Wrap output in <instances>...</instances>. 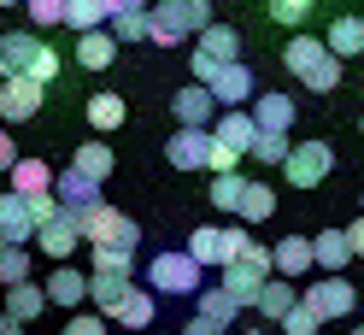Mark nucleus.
I'll return each instance as SVG.
<instances>
[{
	"mask_svg": "<svg viewBox=\"0 0 364 335\" xmlns=\"http://www.w3.org/2000/svg\"><path fill=\"white\" fill-rule=\"evenodd\" d=\"M206 24H212V0H159V6H147V41H159V48H176Z\"/></svg>",
	"mask_w": 364,
	"mask_h": 335,
	"instance_id": "nucleus-1",
	"label": "nucleus"
},
{
	"mask_svg": "<svg viewBox=\"0 0 364 335\" xmlns=\"http://www.w3.org/2000/svg\"><path fill=\"white\" fill-rule=\"evenodd\" d=\"M282 65L311 88V95H329V88H341V59H335L317 36H294L288 48H282Z\"/></svg>",
	"mask_w": 364,
	"mask_h": 335,
	"instance_id": "nucleus-2",
	"label": "nucleus"
},
{
	"mask_svg": "<svg viewBox=\"0 0 364 335\" xmlns=\"http://www.w3.org/2000/svg\"><path fill=\"white\" fill-rule=\"evenodd\" d=\"M270 277H277V265H270V248H259V241H247V248L223 265V288L241 300V312L259 300V288H264Z\"/></svg>",
	"mask_w": 364,
	"mask_h": 335,
	"instance_id": "nucleus-3",
	"label": "nucleus"
},
{
	"mask_svg": "<svg viewBox=\"0 0 364 335\" xmlns=\"http://www.w3.org/2000/svg\"><path fill=\"white\" fill-rule=\"evenodd\" d=\"M235 59H241V36H235L230 24H206V30H200V41H194V53H188L194 83H212L223 65H235Z\"/></svg>",
	"mask_w": 364,
	"mask_h": 335,
	"instance_id": "nucleus-4",
	"label": "nucleus"
},
{
	"mask_svg": "<svg viewBox=\"0 0 364 335\" xmlns=\"http://www.w3.org/2000/svg\"><path fill=\"white\" fill-rule=\"evenodd\" d=\"M247 241H253V235H247L241 223H230V230H218V223H200V230L188 235V248H182V253H188L200 271H206V265H218V271H223V265H230V259L247 248Z\"/></svg>",
	"mask_w": 364,
	"mask_h": 335,
	"instance_id": "nucleus-5",
	"label": "nucleus"
},
{
	"mask_svg": "<svg viewBox=\"0 0 364 335\" xmlns=\"http://www.w3.org/2000/svg\"><path fill=\"white\" fill-rule=\"evenodd\" d=\"M82 241H88V248H112V253H135L141 223L124 218V212H112V206H100V212L82 218Z\"/></svg>",
	"mask_w": 364,
	"mask_h": 335,
	"instance_id": "nucleus-6",
	"label": "nucleus"
},
{
	"mask_svg": "<svg viewBox=\"0 0 364 335\" xmlns=\"http://www.w3.org/2000/svg\"><path fill=\"white\" fill-rule=\"evenodd\" d=\"M147 288L153 294H200V265L188 253H153L147 259Z\"/></svg>",
	"mask_w": 364,
	"mask_h": 335,
	"instance_id": "nucleus-7",
	"label": "nucleus"
},
{
	"mask_svg": "<svg viewBox=\"0 0 364 335\" xmlns=\"http://www.w3.org/2000/svg\"><path fill=\"white\" fill-rule=\"evenodd\" d=\"M353 300H358V288H353L347 277H317L306 294H300V306L311 312L317 324H329V318H353Z\"/></svg>",
	"mask_w": 364,
	"mask_h": 335,
	"instance_id": "nucleus-8",
	"label": "nucleus"
},
{
	"mask_svg": "<svg viewBox=\"0 0 364 335\" xmlns=\"http://www.w3.org/2000/svg\"><path fill=\"white\" fill-rule=\"evenodd\" d=\"M282 171H288L294 188H317V183L335 171V147H329V142H300V147H288Z\"/></svg>",
	"mask_w": 364,
	"mask_h": 335,
	"instance_id": "nucleus-9",
	"label": "nucleus"
},
{
	"mask_svg": "<svg viewBox=\"0 0 364 335\" xmlns=\"http://www.w3.org/2000/svg\"><path fill=\"white\" fill-rule=\"evenodd\" d=\"M36 248H41V253H48L53 265H65V259H71V253L82 248V218L59 206V212H53V218H48V223H41V230H36Z\"/></svg>",
	"mask_w": 364,
	"mask_h": 335,
	"instance_id": "nucleus-10",
	"label": "nucleus"
},
{
	"mask_svg": "<svg viewBox=\"0 0 364 335\" xmlns=\"http://www.w3.org/2000/svg\"><path fill=\"white\" fill-rule=\"evenodd\" d=\"M206 88H212L218 112H247V100L259 95V77H253V71H247V65L235 59V65H223V71H218V77H212Z\"/></svg>",
	"mask_w": 364,
	"mask_h": 335,
	"instance_id": "nucleus-11",
	"label": "nucleus"
},
{
	"mask_svg": "<svg viewBox=\"0 0 364 335\" xmlns=\"http://www.w3.org/2000/svg\"><path fill=\"white\" fill-rule=\"evenodd\" d=\"M41 100H48V88H41L36 77H0V118H6V124L36 118Z\"/></svg>",
	"mask_w": 364,
	"mask_h": 335,
	"instance_id": "nucleus-12",
	"label": "nucleus"
},
{
	"mask_svg": "<svg viewBox=\"0 0 364 335\" xmlns=\"http://www.w3.org/2000/svg\"><path fill=\"white\" fill-rule=\"evenodd\" d=\"M171 112H176V129H212L218 124V100L206 83H188L171 95Z\"/></svg>",
	"mask_w": 364,
	"mask_h": 335,
	"instance_id": "nucleus-13",
	"label": "nucleus"
},
{
	"mask_svg": "<svg viewBox=\"0 0 364 335\" xmlns=\"http://www.w3.org/2000/svg\"><path fill=\"white\" fill-rule=\"evenodd\" d=\"M41 53L48 41H36L30 30H0V77H30Z\"/></svg>",
	"mask_w": 364,
	"mask_h": 335,
	"instance_id": "nucleus-14",
	"label": "nucleus"
},
{
	"mask_svg": "<svg viewBox=\"0 0 364 335\" xmlns=\"http://www.w3.org/2000/svg\"><path fill=\"white\" fill-rule=\"evenodd\" d=\"M53 200L65 212H77V218H88V212H100L106 200H100V183H88L82 171H59L53 176Z\"/></svg>",
	"mask_w": 364,
	"mask_h": 335,
	"instance_id": "nucleus-15",
	"label": "nucleus"
},
{
	"mask_svg": "<svg viewBox=\"0 0 364 335\" xmlns=\"http://www.w3.org/2000/svg\"><path fill=\"white\" fill-rule=\"evenodd\" d=\"M165 159L176 171H206L212 159V129H176V136L165 142Z\"/></svg>",
	"mask_w": 364,
	"mask_h": 335,
	"instance_id": "nucleus-16",
	"label": "nucleus"
},
{
	"mask_svg": "<svg viewBox=\"0 0 364 335\" xmlns=\"http://www.w3.org/2000/svg\"><path fill=\"white\" fill-rule=\"evenodd\" d=\"M41 294H48V306H65V312H77L88 300V277L77 271V265H53V277L41 282Z\"/></svg>",
	"mask_w": 364,
	"mask_h": 335,
	"instance_id": "nucleus-17",
	"label": "nucleus"
},
{
	"mask_svg": "<svg viewBox=\"0 0 364 335\" xmlns=\"http://www.w3.org/2000/svg\"><path fill=\"white\" fill-rule=\"evenodd\" d=\"M0 235L12 241V248H24V241H36V212H30V200L24 194H0Z\"/></svg>",
	"mask_w": 364,
	"mask_h": 335,
	"instance_id": "nucleus-18",
	"label": "nucleus"
},
{
	"mask_svg": "<svg viewBox=\"0 0 364 335\" xmlns=\"http://www.w3.org/2000/svg\"><path fill=\"white\" fill-rule=\"evenodd\" d=\"M347 259H353V241H347V230H323V235H311V271L341 277V271H347Z\"/></svg>",
	"mask_w": 364,
	"mask_h": 335,
	"instance_id": "nucleus-19",
	"label": "nucleus"
},
{
	"mask_svg": "<svg viewBox=\"0 0 364 335\" xmlns=\"http://www.w3.org/2000/svg\"><path fill=\"white\" fill-rule=\"evenodd\" d=\"M212 136H218V147H230V153H253L259 124H253V112H218Z\"/></svg>",
	"mask_w": 364,
	"mask_h": 335,
	"instance_id": "nucleus-20",
	"label": "nucleus"
},
{
	"mask_svg": "<svg viewBox=\"0 0 364 335\" xmlns=\"http://www.w3.org/2000/svg\"><path fill=\"white\" fill-rule=\"evenodd\" d=\"M294 306H300V288H294L288 277H270V282L259 288V300H253V312H259L264 324H282Z\"/></svg>",
	"mask_w": 364,
	"mask_h": 335,
	"instance_id": "nucleus-21",
	"label": "nucleus"
},
{
	"mask_svg": "<svg viewBox=\"0 0 364 335\" xmlns=\"http://www.w3.org/2000/svg\"><path fill=\"white\" fill-rule=\"evenodd\" d=\"M135 288V277H112V271H88V300H95L100 318H112V312L124 306V294Z\"/></svg>",
	"mask_w": 364,
	"mask_h": 335,
	"instance_id": "nucleus-22",
	"label": "nucleus"
},
{
	"mask_svg": "<svg viewBox=\"0 0 364 335\" xmlns=\"http://www.w3.org/2000/svg\"><path fill=\"white\" fill-rule=\"evenodd\" d=\"M253 124L264 136H288L294 129V100L288 95H253Z\"/></svg>",
	"mask_w": 364,
	"mask_h": 335,
	"instance_id": "nucleus-23",
	"label": "nucleus"
},
{
	"mask_svg": "<svg viewBox=\"0 0 364 335\" xmlns=\"http://www.w3.org/2000/svg\"><path fill=\"white\" fill-rule=\"evenodd\" d=\"M194 306H200L194 318H206V324H218V329H230V324L241 318V300H235L223 282H218V288H200V294H194Z\"/></svg>",
	"mask_w": 364,
	"mask_h": 335,
	"instance_id": "nucleus-24",
	"label": "nucleus"
},
{
	"mask_svg": "<svg viewBox=\"0 0 364 335\" xmlns=\"http://www.w3.org/2000/svg\"><path fill=\"white\" fill-rule=\"evenodd\" d=\"M270 265H277V277H288V282L306 277L311 271V241L306 235H282L277 248H270Z\"/></svg>",
	"mask_w": 364,
	"mask_h": 335,
	"instance_id": "nucleus-25",
	"label": "nucleus"
},
{
	"mask_svg": "<svg viewBox=\"0 0 364 335\" xmlns=\"http://www.w3.org/2000/svg\"><path fill=\"white\" fill-rule=\"evenodd\" d=\"M112 59H118V41H112V30H88V36H77V65H82V71H106Z\"/></svg>",
	"mask_w": 364,
	"mask_h": 335,
	"instance_id": "nucleus-26",
	"label": "nucleus"
},
{
	"mask_svg": "<svg viewBox=\"0 0 364 335\" xmlns=\"http://www.w3.org/2000/svg\"><path fill=\"white\" fill-rule=\"evenodd\" d=\"M6 176H12V194H53V165L48 159H18Z\"/></svg>",
	"mask_w": 364,
	"mask_h": 335,
	"instance_id": "nucleus-27",
	"label": "nucleus"
},
{
	"mask_svg": "<svg viewBox=\"0 0 364 335\" xmlns=\"http://www.w3.org/2000/svg\"><path fill=\"white\" fill-rule=\"evenodd\" d=\"M323 48L335 53V59H353V53H364V18H335L329 24V36H323Z\"/></svg>",
	"mask_w": 364,
	"mask_h": 335,
	"instance_id": "nucleus-28",
	"label": "nucleus"
},
{
	"mask_svg": "<svg viewBox=\"0 0 364 335\" xmlns=\"http://www.w3.org/2000/svg\"><path fill=\"white\" fill-rule=\"evenodd\" d=\"M112 165H118V159H112V147L95 136V142H82L77 153H71V171H82L88 176V183H106V176H112Z\"/></svg>",
	"mask_w": 364,
	"mask_h": 335,
	"instance_id": "nucleus-29",
	"label": "nucleus"
},
{
	"mask_svg": "<svg viewBox=\"0 0 364 335\" xmlns=\"http://www.w3.org/2000/svg\"><path fill=\"white\" fill-rule=\"evenodd\" d=\"M41 306H48V294H41L36 282H18V288H6V306H0V312H6L12 324H36Z\"/></svg>",
	"mask_w": 364,
	"mask_h": 335,
	"instance_id": "nucleus-30",
	"label": "nucleus"
},
{
	"mask_svg": "<svg viewBox=\"0 0 364 335\" xmlns=\"http://www.w3.org/2000/svg\"><path fill=\"white\" fill-rule=\"evenodd\" d=\"M153 312H159V300L147 294V288H129L124 306L112 312V324H124V329H153Z\"/></svg>",
	"mask_w": 364,
	"mask_h": 335,
	"instance_id": "nucleus-31",
	"label": "nucleus"
},
{
	"mask_svg": "<svg viewBox=\"0 0 364 335\" xmlns=\"http://www.w3.org/2000/svg\"><path fill=\"white\" fill-rule=\"evenodd\" d=\"M65 24H71L77 36L106 30V24H112V6H106V0H65Z\"/></svg>",
	"mask_w": 364,
	"mask_h": 335,
	"instance_id": "nucleus-32",
	"label": "nucleus"
},
{
	"mask_svg": "<svg viewBox=\"0 0 364 335\" xmlns=\"http://www.w3.org/2000/svg\"><path fill=\"white\" fill-rule=\"evenodd\" d=\"M124 118H129V106H124V95H88V124H95L100 136H106V129H118Z\"/></svg>",
	"mask_w": 364,
	"mask_h": 335,
	"instance_id": "nucleus-33",
	"label": "nucleus"
},
{
	"mask_svg": "<svg viewBox=\"0 0 364 335\" xmlns=\"http://www.w3.org/2000/svg\"><path fill=\"white\" fill-rule=\"evenodd\" d=\"M270 212H277V188H270V183H247V194H241V223H264Z\"/></svg>",
	"mask_w": 364,
	"mask_h": 335,
	"instance_id": "nucleus-34",
	"label": "nucleus"
},
{
	"mask_svg": "<svg viewBox=\"0 0 364 335\" xmlns=\"http://www.w3.org/2000/svg\"><path fill=\"white\" fill-rule=\"evenodd\" d=\"M241 194H247V176H241V171L212 176V206H218V212H241Z\"/></svg>",
	"mask_w": 364,
	"mask_h": 335,
	"instance_id": "nucleus-35",
	"label": "nucleus"
},
{
	"mask_svg": "<svg viewBox=\"0 0 364 335\" xmlns=\"http://www.w3.org/2000/svg\"><path fill=\"white\" fill-rule=\"evenodd\" d=\"M18 282H30V253L24 248H6V253H0V288H18Z\"/></svg>",
	"mask_w": 364,
	"mask_h": 335,
	"instance_id": "nucleus-36",
	"label": "nucleus"
},
{
	"mask_svg": "<svg viewBox=\"0 0 364 335\" xmlns=\"http://www.w3.org/2000/svg\"><path fill=\"white\" fill-rule=\"evenodd\" d=\"M106 30H112V41H147V12H118Z\"/></svg>",
	"mask_w": 364,
	"mask_h": 335,
	"instance_id": "nucleus-37",
	"label": "nucleus"
},
{
	"mask_svg": "<svg viewBox=\"0 0 364 335\" xmlns=\"http://www.w3.org/2000/svg\"><path fill=\"white\" fill-rule=\"evenodd\" d=\"M288 147H294L288 136H264V129H259V142H253V159H259V165H282V159H288Z\"/></svg>",
	"mask_w": 364,
	"mask_h": 335,
	"instance_id": "nucleus-38",
	"label": "nucleus"
},
{
	"mask_svg": "<svg viewBox=\"0 0 364 335\" xmlns=\"http://www.w3.org/2000/svg\"><path fill=\"white\" fill-rule=\"evenodd\" d=\"M24 12H30V24H36V30L65 24V0H24Z\"/></svg>",
	"mask_w": 364,
	"mask_h": 335,
	"instance_id": "nucleus-39",
	"label": "nucleus"
},
{
	"mask_svg": "<svg viewBox=\"0 0 364 335\" xmlns=\"http://www.w3.org/2000/svg\"><path fill=\"white\" fill-rule=\"evenodd\" d=\"M311 6L317 0H270V18H277V24H306Z\"/></svg>",
	"mask_w": 364,
	"mask_h": 335,
	"instance_id": "nucleus-40",
	"label": "nucleus"
},
{
	"mask_svg": "<svg viewBox=\"0 0 364 335\" xmlns=\"http://www.w3.org/2000/svg\"><path fill=\"white\" fill-rule=\"evenodd\" d=\"M95 271H112V277H135V253H112V248H95Z\"/></svg>",
	"mask_w": 364,
	"mask_h": 335,
	"instance_id": "nucleus-41",
	"label": "nucleus"
},
{
	"mask_svg": "<svg viewBox=\"0 0 364 335\" xmlns=\"http://www.w3.org/2000/svg\"><path fill=\"white\" fill-rule=\"evenodd\" d=\"M317 329H323V324H317V318H311L306 306H294L288 318H282V335H317Z\"/></svg>",
	"mask_w": 364,
	"mask_h": 335,
	"instance_id": "nucleus-42",
	"label": "nucleus"
},
{
	"mask_svg": "<svg viewBox=\"0 0 364 335\" xmlns=\"http://www.w3.org/2000/svg\"><path fill=\"white\" fill-rule=\"evenodd\" d=\"M59 335H106V318H100V312H77Z\"/></svg>",
	"mask_w": 364,
	"mask_h": 335,
	"instance_id": "nucleus-43",
	"label": "nucleus"
},
{
	"mask_svg": "<svg viewBox=\"0 0 364 335\" xmlns=\"http://www.w3.org/2000/svg\"><path fill=\"white\" fill-rule=\"evenodd\" d=\"M30 77H36V83H41V88H48V83H53V77H59V53H53V48H48V53H41V59H36V71H30Z\"/></svg>",
	"mask_w": 364,
	"mask_h": 335,
	"instance_id": "nucleus-44",
	"label": "nucleus"
},
{
	"mask_svg": "<svg viewBox=\"0 0 364 335\" xmlns=\"http://www.w3.org/2000/svg\"><path fill=\"white\" fill-rule=\"evenodd\" d=\"M18 159H24V153H18V142L6 136V124H0V171H12Z\"/></svg>",
	"mask_w": 364,
	"mask_h": 335,
	"instance_id": "nucleus-45",
	"label": "nucleus"
},
{
	"mask_svg": "<svg viewBox=\"0 0 364 335\" xmlns=\"http://www.w3.org/2000/svg\"><path fill=\"white\" fill-rule=\"evenodd\" d=\"M182 335H230V329H218V324H206V318H194V324L182 329Z\"/></svg>",
	"mask_w": 364,
	"mask_h": 335,
	"instance_id": "nucleus-46",
	"label": "nucleus"
},
{
	"mask_svg": "<svg viewBox=\"0 0 364 335\" xmlns=\"http://www.w3.org/2000/svg\"><path fill=\"white\" fill-rule=\"evenodd\" d=\"M106 6H112V18H118V12H147V0H106Z\"/></svg>",
	"mask_w": 364,
	"mask_h": 335,
	"instance_id": "nucleus-47",
	"label": "nucleus"
},
{
	"mask_svg": "<svg viewBox=\"0 0 364 335\" xmlns=\"http://www.w3.org/2000/svg\"><path fill=\"white\" fill-rule=\"evenodd\" d=\"M347 241H353V253L364 259V218H358V223H353V230H347Z\"/></svg>",
	"mask_w": 364,
	"mask_h": 335,
	"instance_id": "nucleus-48",
	"label": "nucleus"
},
{
	"mask_svg": "<svg viewBox=\"0 0 364 335\" xmlns=\"http://www.w3.org/2000/svg\"><path fill=\"white\" fill-rule=\"evenodd\" d=\"M0 335H24V324H12L6 312H0Z\"/></svg>",
	"mask_w": 364,
	"mask_h": 335,
	"instance_id": "nucleus-49",
	"label": "nucleus"
},
{
	"mask_svg": "<svg viewBox=\"0 0 364 335\" xmlns=\"http://www.w3.org/2000/svg\"><path fill=\"white\" fill-rule=\"evenodd\" d=\"M0 6H24V0H0Z\"/></svg>",
	"mask_w": 364,
	"mask_h": 335,
	"instance_id": "nucleus-50",
	"label": "nucleus"
},
{
	"mask_svg": "<svg viewBox=\"0 0 364 335\" xmlns=\"http://www.w3.org/2000/svg\"><path fill=\"white\" fill-rule=\"evenodd\" d=\"M6 248H12V241H6V235H0V253H6Z\"/></svg>",
	"mask_w": 364,
	"mask_h": 335,
	"instance_id": "nucleus-51",
	"label": "nucleus"
},
{
	"mask_svg": "<svg viewBox=\"0 0 364 335\" xmlns=\"http://www.w3.org/2000/svg\"><path fill=\"white\" fill-rule=\"evenodd\" d=\"M358 129H364V118H358Z\"/></svg>",
	"mask_w": 364,
	"mask_h": 335,
	"instance_id": "nucleus-52",
	"label": "nucleus"
},
{
	"mask_svg": "<svg viewBox=\"0 0 364 335\" xmlns=\"http://www.w3.org/2000/svg\"><path fill=\"white\" fill-rule=\"evenodd\" d=\"M353 335H364V329H353Z\"/></svg>",
	"mask_w": 364,
	"mask_h": 335,
	"instance_id": "nucleus-53",
	"label": "nucleus"
}]
</instances>
